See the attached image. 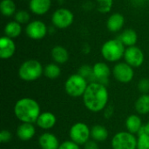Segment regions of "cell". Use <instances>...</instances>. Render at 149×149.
Listing matches in <instances>:
<instances>
[{"label": "cell", "instance_id": "22", "mask_svg": "<svg viewBox=\"0 0 149 149\" xmlns=\"http://www.w3.org/2000/svg\"><path fill=\"white\" fill-rule=\"evenodd\" d=\"M22 24L17 23V21H10L8 22L3 29V36H6L10 38H16L19 37L22 33Z\"/></svg>", "mask_w": 149, "mask_h": 149}, {"label": "cell", "instance_id": "14", "mask_svg": "<svg viewBox=\"0 0 149 149\" xmlns=\"http://www.w3.org/2000/svg\"><path fill=\"white\" fill-rule=\"evenodd\" d=\"M52 7V0H30L29 9L37 16L45 15Z\"/></svg>", "mask_w": 149, "mask_h": 149}, {"label": "cell", "instance_id": "16", "mask_svg": "<svg viewBox=\"0 0 149 149\" xmlns=\"http://www.w3.org/2000/svg\"><path fill=\"white\" fill-rule=\"evenodd\" d=\"M38 145L41 149H58L60 143L55 134L45 132L39 136Z\"/></svg>", "mask_w": 149, "mask_h": 149}, {"label": "cell", "instance_id": "10", "mask_svg": "<svg viewBox=\"0 0 149 149\" xmlns=\"http://www.w3.org/2000/svg\"><path fill=\"white\" fill-rule=\"evenodd\" d=\"M112 73L114 79L123 84L129 83L134 77V68L126 62H118L113 68Z\"/></svg>", "mask_w": 149, "mask_h": 149}, {"label": "cell", "instance_id": "17", "mask_svg": "<svg viewBox=\"0 0 149 149\" xmlns=\"http://www.w3.org/2000/svg\"><path fill=\"white\" fill-rule=\"evenodd\" d=\"M57 123L56 116L51 112H43L38 116L36 124L38 127L43 130L52 129Z\"/></svg>", "mask_w": 149, "mask_h": 149}, {"label": "cell", "instance_id": "19", "mask_svg": "<svg viewBox=\"0 0 149 149\" xmlns=\"http://www.w3.org/2000/svg\"><path fill=\"white\" fill-rule=\"evenodd\" d=\"M52 58L54 63L58 65L65 64L69 60V52L67 49L62 45H55L51 52Z\"/></svg>", "mask_w": 149, "mask_h": 149}, {"label": "cell", "instance_id": "13", "mask_svg": "<svg viewBox=\"0 0 149 149\" xmlns=\"http://www.w3.org/2000/svg\"><path fill=\"white\" fill-rule=\"evenodd\" d=\"M16 52V44L14 40L6 36L0 38V58L2 59H9Z\"/></svg>", "mask_w": 149, "mask_h": 149}, {"label": "cell", "instance_id": "37", "mask_svg": "<svg viewBox=\"0 0 149 149\" xmlns=\"http://www.w3.org/2000/svg\"><path fill=\"white\" fill-rule=\"evenodd\" d=\"M82 51H83V52H84V53H86V54L89 53V52L91 51V48H90L89 45H88V44H84Z\"/></svg>", "mask_w": 149, "mask_h": 149}, {"label": "cell", "instance_id": "38", "mask_svg": "<svg viewBox=\"0 0 149 149\" xmlns=\"http://www.w3.org/2000/svg\"><path fill=\"white\" fill-rule=\"evenodd\" d=\"M132 2H134V3H141L143 0H131Z\"/></svg>", "mask_w": 149, "mask_h": 149}, {"label": "cell", "instance_id": "21", "mask_svg": "<svg viewBox=\"0 0 149 149\" xmlns=\"http://www.w3.org/2000/svg\"><path fill=\"white\" fill-rule=\"evenodd\" d=\"M125 125L127 127V131L133 134H139L141 132L142 127H143L141 119L137 114L129 115L126 120Z\"/></svg>", "mask_w": 149, "mask_h": 149}, {"label": "cell", "instance_id": "34", "mask_svg": "<svg viewBox=\"0 0 149 149\" xmlns=\"http://www.w3.org/2000/svg\"><path fill=\"white\" fill-rule=\"evenodd\" d=\"M85 149H100L98 142L93 141V140H89L85 145H84Z\"/></svg>", "mask_w": 149, "mask_h": 149}, {"label": "cell", "instance_id": "32", "mask_svg": "<svg viewBox=\"0 0 149 149\" xmlns=\"http://www.w3.org/2000/svg\"><path fill=\"white\" fill-rule=\"evenodd\" d=\"M58 149H79V145L76 144L72 141H65L60 143Z\"/></svg>", "mask_w": 149, "mask_h": 149}, {"label": "cell", "instance_id": "15", "mask_svg": "<svg viewBox=\"0 0 149 149\" xmlns=\"http://www.w3.org/2000/svg\"><path fill=\"white\" fill-rule=\"evenodd\" d=\"M125 24V17L121 13L114 12L107 20V28L110 32H119Z\"/></svg>", "mask_w": 149, "mask_h": 149}, {"label": "cell", "instance_id": "27", "mask_svg": "<svg viewBox=\"0 0 149 149\" xmlns=\"http://www.w3.org/2000/svg\"><path fill=\"white\" fill-rule=\"evenodd\" d=\"M96 9L101 14L109 13L113 6V0H96Z\"/></svg>", "mask_w": 149, "mask_h": 149}, {"label": "cell", "instance_id": "5", "mask_svg": "<svg viewBox=\"0 0 149 149\" xmlns=\"http://www.w3.org/2000/svg\"><path fill=\"white\" fill-rule=\"evenodd\" d=\"M88 84V81L79 73L72 74L67 78L65 83V90L71 97H81L84 95Z\"/></svg>", "mask_w": 149, "mask_h": 149}, {"label": "cell", "instance_id": "30", "mask_svg": "<svg viewBox=\"0 0 149 149\" xmlns=\"http://www.w3.org/2000/svg\"><path fill=\"white\" fill-rule=\"evenodd\" d=\"M137 138V149H149V134L141 133Z\"/></svg>", "mask_w": 149, "mask_h": 149}, {"label": "cell", "instance_id": "33", "mask_svg": "<svg viewBox=\"0 0 149 149\" xmlns=\"http://www.w3.org/2000/svg\"><path fill=\"white\" fill-rule=\"evenodd\" d=\"M12 138V134L9 130H2L0 133V141L2 143H8Z\"/></svg>", "mask_w": 149, "mask_h": 149}, {"label": "cell", "instance_id": "7", "mask_svg": "<svg viewBox=\"0 0 149 149\" xmlns=\"http://www.w3.org/2000/svg\"><path fill=\"white\" fill-rule=\"evenodd\" d=\"M111 146L113 149H137V138L127 131H121L113 135Z\"/></svg>", "mask_w": 149, "mask_h": 149}, {"label": "cell", "instance_id": "4", "mask_svg": "<svg viewBox=\"0 0 149 149\" xmlns=\"http://www.w3.org/2000/svg\"><path fill=\"white\" fill-rule=\"evenodd\" d=\"M44 74L42 64L36 59H28L21 64L18 68L19 78L26 82H31L38 79Z\"/></svg>", "mask_w": 149, "mask_h": 149}, {"label": "cell", "instance_id": "8", "mask_svg": "<svg viewBox=\"0 0 149 149\" xmlns=\"http://www.w3.org/2000/svg\"><path fill=\"white\" fill-rule=\"evenodd\" d=\"M69 136L70 140L76 144L85 145L91 138V129L86 123L77 122L71 127Z\"/></svg>", "mask_w": 149, "mask_h": 149}, {"label": "cell", "instance_id": "3", "mask_svg": "<svg viewBox=\"0 0 149 149\" xmlns=\"http://www.w3.org/2000/svg\"><path fill=\"white\" fill-rule=\"evenodd\" d=\"M126 46L118 39L112 38L106 41L100 49V52L105 60L108 62H118L124 58Z\"/></svg>", "mask_w": 149, "mask_h": 149}, {"label": "cell", "instance_id": "36", "mask_svg": "<svg viewBox=\"0 0 149 149\" xmlns=\"http://www.w3.org/2000/svg\"><path fill=\"white\" fill-rule=\"evenodd\" d=\"M141 133H145V134H149V121L146 124V125H144V126L142 127V128H141V132H140L139 134H141Z\"/></svg>", "mask_w": 149, "mask_h": 149}, {"label": "cell", "instance_id": "11", "mask_svg": "<svg viewBox=\"0 0 149 149\" xmlns=\"http://www.w3.org/2000/svg\"><path fill=\"white\" fill-rule=\"evenodd\" d=\"M123 58L125 62L129 65H131L133 68H137L141 66L142 64L144 63L145 56H144V52L140 47L134 45L126 48Z\"/></svg>", "mask_w": 149, "mask_h": 149}, {"label": "cell", "instance_id": "6", "mask_svg": "<svg viewBox=\"0 0 149 149\" xmlns=\"http://www.w3.org/2000/svg\"><path fill=\"white\" fill-rule=\"evenodd\" d=\"M74 21V15L72 10L67 8H58L52 15V25L60 30L69 28Z\"/></svg>", "mask_w": 149, "mask_h": 149}, {"label": "cell", "instance_id": "12", "mask_svg": "<svg viewBox=\"0 0 149 149\" xmlns=\"http://www.w3.org/2000/svg\"><path fill=\"white\" fill-rule=\"evenodd\" d=\"M93 71L96 82L107 86L112 72L109 65L105 62H97L93 65Z\"/></svg>", "mask_w": 149, "mask_h": 149}, {"label": "cell", "instance_id": "29", "mask_svg": "<svg viewBox=\"0 0 149 149\" xmlns=\"http://www.w3.org/2000/svg\"><path fill=\"white\" fill-rule=\"evenodd\" d=\"M30 18H31L30 13L25 10H19L14 15V20L19 23L20 24H28L30 22Z\"/></svg>", "mask_w": 149, "mask_h": 149}, {"label": "cell", "instance_id": "25", "mask_svg": "<svg viewBox=\"0 0 149 149\" xmlns=\"http://www.w3.org/2000/svg\"><path fill=\"white\" fill-rule=\"evenodd\" d=\"M16 3L13 0H2L0 3V10L3 17H9L16 14Z\"/></svg>", "mask_w": 149, "mask_h": 149}, {"label": "cell", "instance_id": "2", "mask_svg": "<svg viewBox=\"0 0 149 149\" xmlns=\"http://www.w3.org/2000/svg\"><path fill=\"white\" fill-rule=\"evenodd\" d=\"M14 114L23 123H36L41 113L39 104L31 98H22L14 106Z\"/></svg>", "mask_w": 149, "mask_h": 149}, {"label": "cell", "instance_id": "28", "mask_svg": "<svg viewBox=\"0 0 149 149\" xmlns=\"http://www.w3.org/2000/svg\"><path fill=\"white\" fill-rule=\"evenodd\" d=\"M78 73L81 75L83 78H85L87 81L92 82H96L94 75H93V66L89 65H83L79 67Z\"/></svg>", "mask_w": 149, "mask_h": 149}, {"label": "cell", "instance_id": "23", "mask_svg": "<svg viewBox=\"0 0 149 149\" xmlns=\"http://www.w3.org/2000/svg\"><path fill=\"white\" fill-rule=\"evenodd\" d=\"M108 131L102 125H95L91 128V138L97 142H103L108 138Z\"/></svg>", "mask_w": 149, "mask_h": 149}, {"label": "cell", "instance_id": "31", "mask_svg": "<svg viewBox=\"0 0 149 149\" xmlns=\"http://www.w3.org/2000/svg\"><path fill=\"white\" fill-rule=\"evenodd\" d=\"M138 89H139V91H140L142 94L148 93H149L148 79H146V78L141 79L139 81V83H138Z\"/></svg>", "mask_w": 149, "mask_h": 149}, {"label": "cell", "instance_id": "18", "mask_svg": "<svg viewBox=\"0 0 149 149\" xmlns=\"http://www.w3.org/2000/svg\"><path fill=\"white\" fill-rule=\"evenodd\" d=\"M36 134V128L31 123H23L17 127L16 134L17 138L23 141H27L31 140Z\"/></svg>", "mask_w": 149, "mask_h": 149}, {"label": "cell", "instance_id": "20", "mask_svg": "<svg viewBox=\"0 0 149 149\" xmlns=\"http://www.w3.org/2000/svg\"><path fill=\"white\" fill-rule=\"evenodd\" d=\"M117 38L126 47H130L136 45L138 41V34L133 29H126L119 35Z\"/></svg>", "mask_w": 149, "mask_h": 149}, {"label": "cell", "instance_id": "26", "mask_svg": "<svg viewBox=\"0 0 149 149\" xmlns=\"http://www.w3.org/2000/svg\"><path fill=\"white\" fill-rule=\"evenodd\" d=\"M60 74L61 69L59 65L56 63H50L44 67V75L50 79H58Z\"/></svg>", "mask_w": 149, "mask_h": 149}, {"label": "cell", "instance_id": "9", "mask_svg": "<svg viewBox=\"0 0 149 149\" xmlns=\"http://www.w3.org/2000/svg\"><path fill=\"white\" fill-rule=\"evenodd\" d=\"M26 36L33 40L43 39L48 33L47 25L41 20L30 21L24 29Z\"/></svg>", "mask_w": 149, "mask_h": 149}, {"label": "cell", "instance_id": "24", "mask_svg": "<svg viewBox=\"0 0 149 149\" xmlns=\"http://www.w3.org/2000/svg\"><path fill=\"white\" fill-rule=\"evenodd\" d=\"M135 110L139 114L145 115L149 113V94H141L135 102Z\"/></svg>", "mask_w": 149, "mask_h": 149}, {"label": "cell", "instance_id": "35", "mask_svg": "<svg viewBox=\"0 0 149 149\" xmlns=\"http://www.w3.org/2000/svg\"><path fill=\"white\" fill-rule=\"evenodd\" d=\"M113 113V107H107L104 109V116L106 118H107V119L110 118V117H112Z\"/></svg>", "mask_w": 149, "mask_h": 149}, {"label": "cell", "instance_id": "1", "mask_svg": "<svg viewBox=\"0 0 149 149\" xmlns=\"http://www.w3.org/2000/svg\"><path fill=\"white\" fill-rule=\"evenodd\" d=\"M84 106L93 113L103 111L108 103L109 93L107 86L99 82H92L82 96Z\"/></svg>", "mask_w": 149, "mask_h": 149}]
</instances>
